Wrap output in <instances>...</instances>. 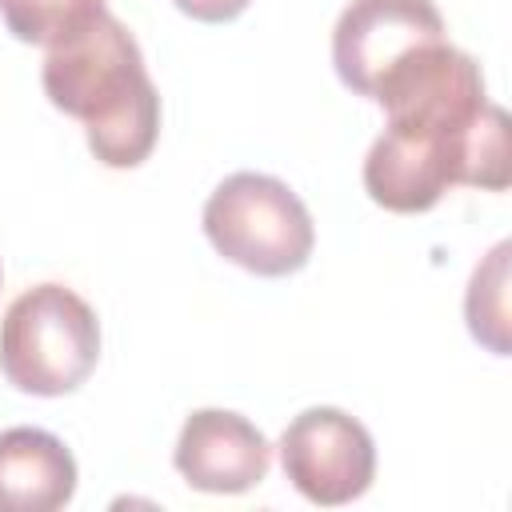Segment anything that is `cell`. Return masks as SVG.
I'll return each instance as SVG.
<instances>
[{
  "label": "cell",
  "mask_w": 512,
  "mask_h": 512,
  "mask_svg": "<svg viewBox=\"0 0 512 512\" xmlns=\"http://www.w3.org/2000/svg\"><path fill=\"white\" fill-rule=\"evenodd\" d=\"M100 360V320L68 284L20 292L0 320V372L28 396L76 392Z\"/></svg>",
  "instance_id": "3"
},
{
  "label": "cell",
  "mask_w": 512,
  "mask_h": 512,
  "mask_svg": "<svg viewBox=\"0 0 512 512\" xmlns=\"http://www.w3.org/2000/svg\"><path fill=\"white\" fill-rule=\"evenodd\" d=\"M176 472L196 488L212 496H236L256 488L268 476L272 444L264 432L228 408H196L172 448Z\"/></svg>",
  "instance_id": "7"
},
{
  "label": "cell",
  "mask_w": 512,
  "mask_h": 512,
  "mask_svg": "<svg viewBox=\"0 0 512 512\" xmlns=\"http://www.w3.org/2000/svg\"><path fill=\"white\" fill-rule=\"evenodd\" d=\"M0 280H4V268H0Z\"/></svg>",
  "instance_id": "12"
},
{
  "label": "cell",
  "mask_w": 512,
  "mask_h": 512,
  "mask_svg": "<svg viewBox=\"0 0 512 512\" xmlns=\"http://www.w3.org/2000/svg\"><path fill=\"white\" fill-rule=\"evenodd\" d=\"M468 332L496 356H508V240H500L472 272L464 296Z\"/></svg>",
  "instance_id": "9"
},
{
  "label": "cell",
  "mask_w": 512,
  "mask_h": 512,
  "mask_svg": "<svg viewBox=\"0 0 512 512\" xmlns=\"http://www.w3.org/2000/svg\"><path fill=\"white\" fill-rule=\"evenodd\" d=\"M432 40H444L432 0H352L332 28V64L344 88L372 100L380 76Z\"/></svg>",
  "instance_id": "6"
},
{
  "label": "cell",
  "mask_w": 512,
  "mask_h": 512,
  "mask_svg": "<svg viewBox=\"0 0 512 512\" xmlns=\"http://www.w3.org/2000/svg\"><path fill=\"white\" fill-rule=\"evenodd\" d=\"M40 80L48 100L84 124L88 148L104 168H136L156 148L160 92L136 36L112 12L48 48Z\"/></svg>",
  "instance_id": "1"
},
{
  "label": "cell",
  "mask_w": 512,
  "mask_h": 512,
  "mask_svg": "<svg viewBox=\"0 0 512 512\" xmlns=\"http://www.w3.org/2000/svg\"><path fill=\"white\" fill-rule=\"evenodd\" d=\"M172 4L184 16L200 20V24H224V20H236L248 8V0H172Z\"/></svg>",
  "instance_id": "11"
},
{
  "label": "cell",
  "mask_w": 512,
  "mask_h": 512,
  "mask_svg": "<svg viewBox=\"0 0 512 512\" xmlns=\"http://www.w3.org/2000/svg\"><path fill=\"white\" fill-rule=\"evenodd\" d=\"M280 464L304 500L340 508L368 492L376 476V444L356 416L320 404L288 420L280 436Z\"/></svg>",
  "instance_id": "5"
},
{
  "label": "cell",
  "mask_w": 512,
  "mask_h": 512,
  "mask_svg": "<svg viewBox=\"0 0 512 512\" xmlns=\"http://www.w3.org/2000/svg\"><path fill=\"white\" fill-rule=\"evenodd\" d=\"M508 176V116L500 104H488L464 128L388 124L364 156L368 196L400 216L436 208L456 184L500 192Z\"/></svg>",
  "instance_id": "2"
},
{
  "label": "cell",
  "mask_w": 512,
  "mask_h": 512,
  "mask_svg": "<svg viewBox=\"0 0 512 512\" xmlns=\"http://www.w3.org/2000/svg\"><path fill=\"white\" fill-rule=\"evenodd\" d=\"M76 496V460L44 428L0 432V512H56Z\"/></svg>",
  "instance_id": "8"
},
{
  "label": "cell",
  "mask_w": 512,
  "mask_h": 512,
  "mask_svg": "<svg viewBox=\"0 0 512 512\" xmlns=\"http://www.w3.org/2000/svg\"><path fill=\"white\" fill-rule=\"evenodd\" d=\"M204 236L252 276L300 272L312 256L316 228L304 200L268 172H232L204 200Z\"/></svg>",
  "instance_id": "4"
},
{
  "label": "cell",
  "mask_w": 512,
  "mask_h": 512,
  "mask_svg": "<svg viewBox=\"0 0 512 512\" xmlns=\"http://www.w3.org/2000/svg\"><path fill=\"white\" fill-rule=\"evenodd\" d=\"M104 8V0H0V16L8 32L24 44L56 48L84 32Z\"/></svg>",
  "instance_id": "10"
}]
</instances>
